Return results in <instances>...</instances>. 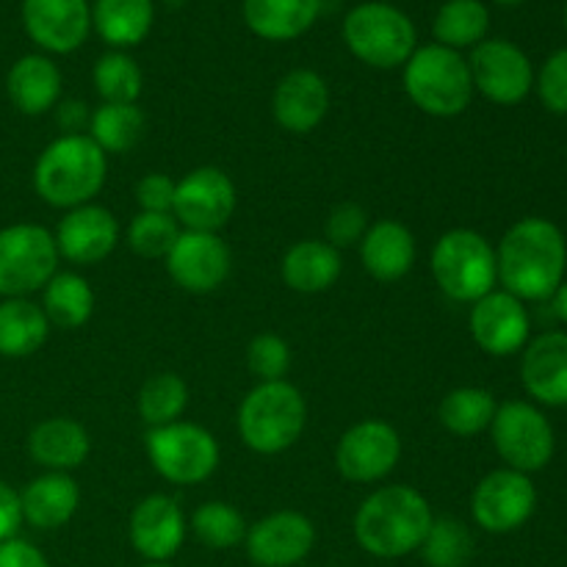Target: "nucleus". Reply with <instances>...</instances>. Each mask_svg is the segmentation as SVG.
<instances>
[{
  "label": "nucleus",
  "mask_w": 567,
  "mask_h": 567,
  "mask_svg": "<svg viewBox=\"0 0 567 567\" xmlns=\"http://www.w3.org/2000/svg\"><path fill=\"white\" fill-rule=\"evenodd\" d=\"M567 264L565 236L554 221L529 216L504 233L496 249L498 280L520 302L551 299L563 286Z\"/></svg>",
  "instance_id": "nucleus-1"
},
{
  "label": "nucleus",
  "mask_w": 567,
  "mask_h": 567,
  "mask_svg": "<svg viewBox=\"0 0 567 567\" xmlns=\"http://www.w3.org/2000/svg\"><path fill=\"white\" fill-rule=\"evenodd\" d=\"M432 520L430 502L415 487L385 485L354 513V540L377 559H402L419 551Z\"/></svg>",
  "instance_id": "nucleus-2"
},
{
  "label": "nucleus",
  "mask_w": 567,
  "mask_h": 567,
  "mask_svg": "<svg viewBox=\"0 0 567 567\" xmlns=\"http://www.w3.org/2000/svg\"><path fill=\"white\" fill-rule=\"evenodd\" d=\"M109 177V155L83 133L53 138L33 166V188L53 208H81L100 194Z\"/></svg>",
  "instance_id": "nucleus-3"
},
{
  "label": "nucleus",
  "mask_w": 567,
  "mask_h": 567,
  "mask_svg": "<svg viewBox=\"0 0 567 567\" xmlns=\"http://www.w3.org/2000/svg\"><path fill=\"white\" fill-rule=\"evenodd\" d=\"M402 83L410 103L437 120L460 116L474 97L468 59L437 42L415 48V53L404 64Z\"/></svg>",
  "instance_id": "nucleus-4"
},
{
  "label": "nucleus",
  "mask_w": 567,
  "mask_h": 567,
  "mask_svg": "<svg viewBox=\"0 0 567 567\" xmlns=\"http://www.w3.org/2000/svg\"><path fill=\"white\" fill-rule=\"evenodd\" d=\"M238 435L255 454H282L302 437L308 404L288 380L258 382L238 408Z\"/></svg>",
  "instance_id": "nucleus-5"
},
{
  "label": "nucleus",
  "mask_w": 567,
  "mask_h": 567,
  "mask_svg": "<svg viewBox=\"0 0 567 567\" xmlns=\"http://www.w3.org/2000/svg\"><path fill=\"white\" fill-rule=\"evenodd\" d=\"M341 33L349 53L374 70L404 66L419 48L415 22L399 6L385 0H369L349 9Z\"/></svg>",
  "instance_id": "nucleus-6"
},
{
  "label": "nucleus",
  "mask_w": 567,
  "mask_h": 567,
  "mask_svg": "<svg viewBox=\"0 0 567 567\" xmlns=\"http://www.w3.org/2000/svg\"><path fill=\"white\" fill-rule=\"evenodd\" d=\"M430 269L437 288L454 302L474 305L496 291V249L482 233L468 230V227H457L437 238L432 247Z\"/></svg>",
  "instance_id": "nucleus-7"
},
{
  "label": "nucleus",
  "mask_w": 567,
  "mask_h": 567,
  "mask_svg": "<svg viewBox=\"0 0 567 567\" xmlns=\"http://www.w3.org/2000/svg\"><path fill=\"white\" fill-rule=\"evenodd\" d=\"M59 271L53 233L39 225H9L0 230V297L28 299Z\"/></svg>",
  "instance_id": "nucleus-8"
},
{
  "label": "nucleus",
  "mask_w": 567,
  "mask_h": 567,
  "mask_svg": "<svg viewBox=\"0 0 567 567\" xmlns=\"http://www.w3.org/2000/svg\"><path fill=\"white\" fill-rule=\"evenodd\" d=\"M147 457L172 485H199L219 468V443L205 426L175 421L147 432Z\"/></svg>",
  "instance_id": "nucleus-9"
},
{
  "label": "nucleus",
  "mask_w": 567,
  "mask_h": 567,
  "mask_svg": "<svg viewBox=\"0 0 567 567\" xmlns=\"http://www.w3.org/2000/svg\"><path fill=\"white\" fill-rule=\"evenodd\" d=\"M493 446L507 468L532 474L551 463L554 430L546 415L526 402H507L496 410L491 424Z\"/></svg>",
  "instance_id": "nucleus-10"
},
{
  "label": "nucleus",
  "mask_w": 567,
  "mask_h": 567,
  "mask_svg": "<svg viewBox=\"0 0 567 567\" xmlns=\"http://www.w3.org/2000/svg\"><path fill=\"white\" fill-rule=\"evenodd\" d=\"M238 205L236 183L219 166H199L175 186V214L183 230L219 233L233 219Z\"/></svg>",
  "instance_id": "nucleus-11"
},
{
  "label": "nucleus",
  "mask_w": 567,
  "mask_h": 567,
  "mask_svg": "<svg viewBox=\"0 0 567 567\" xmlns=\"http://www.w3.org/2000/svg\"><path fill=\"white\" fill-rule=\"evenodd\" d=\"M474 92L491 103L518 105L535 86V70L524 50L509 39H485L471 50L468 59Z\"/></svg>",
  "instance_id": "nucleus-12"
},
{
  "label": "nucleus",
  "mask_w": 567,
  "mask_h": 567,
  "mask_svg": "<svg viewBox=\"0 0 567 567\" xmlns=\"http://www.w3.org/2000/svg\"><path fill=\"white\" fill-rule=\"evenodd\" d=\"M402 457V437L388 421L365 419L349 426L336 446L338 474L354 485L385 480Z\"/></svg>",
  "instance_id": "nucleus-13"
},
{
  "label": "nucleus",
  "mask_w": 567,
  "mask_h": 567,
  "mask_svg": "<svg viewBox=\"0 0 567 567\" xmlns=\"http://www.w3.org/2000/svg\"><path fill=\"white\" fill-rule=\"evenodd\" d=\"M537 491L529 474L498 468L476 485L471 496V515L476 526L491 535H509L535 515Z\"/></svg>",
  "instance_id": "nucleus-14"
},
{
  "label": "nucleus",
  "mask_w": 567,
  "mask_h": 567,
  "mask_svg": "<svg viewBox=\"0 0 567 567\" xmlns=\"http://www.w3.org/2000/svg\"><path fill=\"white\" fill-rule=\"evenodd\" d=\"M166 271L188 293H210L230 277L233 255L219 233L183 230L166 255Z\"/></svg>",
  "instance_id": "nucleus-15"
},
{
  "label": "nucleus",
  "mask_w": 567,
  "mask_h": 567,
  "mask_svg": "<svg viewBox=\"0 0 567 567\" xmlns=\"http://www.w3.org/2000/svg\"><path fill=\"white\" fill-rule=\"evenodd\" d=\"M22 28L44 53H75L92 33L89 0H22Z\"/></svg>",
  "instance_id": "nucleus-16"
},
{
  "label": "nucleus",
  "mask_w": 567,
  "mask_h": 567,
  "mask_svg": "<svg viewBox=\"0 0 567 567\" xmlns=\"http://www.w3.org/2000/svg\"><path fill=\"white\" fill-rule=\"evenodd\" d=\"M247 554L258 567H293L316 546V526L297 509H280L247 529Z\"/></svg>",
  "instance_id": "nucleus-17"
},
{
  "label": "nucleus",
  "mask_w": 567,
  "mask_h": 567,
  "mask_svg": "<svg viewBox=\"0 0 567 567\" xmlns=\"http://www.w3.org/2000/svg\"><path fill=\"white\" fill-rule=\"evenodd\" d=\"M186 518L175 498L164 493L144 496L127 520L133 551L147 563H169L186 543Z\"/></svg>",
  "instance_id": "nucleus-18"
},
{
  "label": "nucleus",
  "mask_w": 567,
  "mask_h": 567,
  "mask_svg": "<svg viewBox=\"0 0 567 567\" xmlns=\"http://www.w3.org/2000/svg\"><path fill=\"white\" fill-rule=\"evenodd\" d=\"M59 258L78 266H94L109 258L120 244V221L103 205H81L61 216L53 233Z\"/></svg>",
  "instance_id": "nucleus-19"
},
{
  "label": "nucleus",
  "mask_w": 567,
  "mask_h": 567,
  "mask_svg": "<svg viewBox=\"0 0 567 567\" xmlns=\"http://www.w3.org/2000/svg\"><path fill=\"white\" fill-rule=\"evenodd\" d=\"M471 338L482 352L507 358L529 341V313L524 302L507 291H491L471 308Z\"/></svg>",
  "instance_id": "nucleus-20"
},
{
  "label": "nucleus",
  "mask_w": 567,
  "mask_h": 567,
  "mask_svg": "<svg viewBox=\"0 0 567 567\" xmlns=\"http://www.w3.org/2000/svg\"><path fill=\"white\" fill-rule=\"evenodd\" d=\"M330 111V86L316 70H291L277 81L271 94V114L282 131L293 136L316 131Z\"/></svg>",
  "instance_id": "nucleus-21"
},
{
  "label": "nucleus",
  "mask_w": 567,
  "mask_h": 567,
  "mask_svg": "<svg viewBox=\"0 0 567 567\" xmlns=\"http://www.w3.org/2000/svg\"><path fill=\"white\" fill-rule=\"evenodd\" d=\"M524 388L548 408L567 404V332H546L526 347L520 363Z\"/></svg>",
  "instance_id": "nucleus-22"
},
{
  "label": "nucleus",
  "mask_w": 567,
  "mask_h": 567,
  "mask_svg": "<svg viewBox=\"0 0 567 567\" xmlns=\"http://www.w3.org/2000/svg\"><path fill=\"white\" fill-rule=\"evenodd\" d=\"M81 504V487L70 474L61 471H48L28 482L20 493L22 524H31L33 529H61L70 524L72 515Z\"/></svg>",
  "instance_id": "nucleus-23"
},
{
  "label": "nucleus",
  "mask_w": 567,
  "mask_h": 567,
  "mask_svg": "<svg viewBox=\"0 0 567 567\" xmlns=\"http://www.w3.org/2000/svg\"><path fill=\"white\" fill-rule=\"evenodd\" d=\"M6 94L20 114H48L61 100V70L44 53L22 55L6 75Z\"/></svg>",
  "instance_id": "nucleus-24"
},
{
  "label": "nucleus",
  "mask_w": 567,
  "mask_h": 567,
  "mask_svg": "<svg viewBox=\"0 0 567 567\" xmlns=\"http://www.w3.org/2000/svg\"><path fill=\"white\" fill-rule=\"evenodd\" d=\"M360 260L363 269L380 282H396L413 269L415 264V236L399 219H380L369 225L360 241Z\"/></svg>",
  "instance_id": "nucleus-25"
},
{
  "label": "nucleus",
  "mask_w": 567,
  "mask_h": 567,
  "mask_svg": "<svg viewBox=\"0 0 567 567\" xmlns=\"http://www.w3.org/2000/svg\"><path fill=\"white\" fill-rule=\"evenodd\" d=\"M92 452V441L83 424L72 419H48L37 424L28 435V454L44 471H70L81 468Z\"/></svg>",
  "instance_id": "nucleus-26"
},
{
  "label": "nucleus",
  "mask_w": 567,
  "mask_h": 567,
  "mask_svg": "<svg viewBox=\"0 0 567 567\" xmlns=\"http://www.w3.org/2000/svg\"><path fill=\"white\" fill-rule=\"evenodd\" d=\"M244 22L266 42L305 37L321 14V0H244Z\"/></svg>",
  "instance_id": "nucleus-27"
},
{
  "label": "nucleus",
  "mask_w": 567,
  "mask_h": 567,
  "mask_svg": "<svg viewBox=\"0 0 567 567\" xmlns=\"http://www.w3.org/2000/svg\"><path fill=\"white\" fill-rule=\"evenodd\" d=\"M343 271L341 249L332 244L308 238L293 244L280 264L282 282L297 293H321L330 291Z\"/></svg>",
  "instance_id": "nucleus-28"
},
{
  "label": "nucleus",
  "mask_w": 567,
  "mask_h": 567,
  "mask_svg": "<svg viewBox=\"0 0 567 567\" xmlns=\"http://www.w3.org/2000/svg\"><path fill=\"white\" fill-rule=\"evenodd\" d=\"M155 22L153 0H94L92 31L114 50H127L150 37Z\"/></svg>",
  "instance_id": "nucleus-29"
},
{
  "label": "nucleus",
  "mask_w": 567,
  "mask_h": 567,
  "mask_svg": "<svg viewBox=\"0 0 567 567\" xmlns=\"http://www.w3.org/2000/svg\"><path fill=\"white\" fill-rule=\"evenodd\" d=\"M50 321L42 305L31 299H3L0 302V358H31L44 347Z\"/></svg>",
  "instance_id": "nucleus-30"
},
{
  "label": "nucleus",
  "mask_w": 567,
  "mask_h": 567,
  "mask_svg": "<svg viewBox=\"0 0 567 567\" xmlns=\"http://www.w3.org/2000/svg\"><path fill=\"white\" fill-rule=\"evenodd\" d=\"M42 310L50 327L59 330H78L94 313V291L86 277L75 271H55L48 286L42 288Z\"/></svg>",
  "instance_id": "nucleus-31"
},
{
  "label": "nucleus",
  "mask_w": 567,
  "mask_h": 567,
  "mask_svg": "<svg viewBox=\"0 0 567 567\" xmlns=\"http://www.w3.org/2000/svg\"><path fill=\"white\" fill-rule=\"evenodd\" d=\"M491 31V11L482 0H446L432 20V37L452 50H474Z\"/></svg>",
  "instance_id": "nucleus-32"
},
{
  "label": "nucleus",
  "mask_w": 567,
  "mask_h": 567,
  "mask_svg": "<svg viewBox=\"0 0 567 567\" xmlns=\"http://www.w3.org/2000/svg\"><path fill=\"white\" fill-rule=\"evenodd\" d=\"M498 404L491 391L485 388H454L443 396L441 408H437V419H441L443 430L452 432L457 437H474L480 432L491 430L493 415H496Z\"/></svg>",
  "instance_id": "nucleus-33"
},
{
  "label": "nucleus",
  "mask_w": 567,
  "mask_h": 567,
  "mask_svg": "<svg viewBox=\"0 0 567 567\" xmlns=\"http://www.w3.org/2000/svg\"><path fill=\"white\" fill-rule=\"evenodd\" d=\"M89 136L109 153H127L144 136V111L136 103H103L89 116Z\"/></svg>",
  "instance_id": "nucleus-34"
},
{
  "label": "nucleus",
  "mask_w": 567,
  "mask_h": 567,
  "mask_svg": "<svg viewBox=\"0 0 567 567\" xmlns=\"http://www.w3.org/2000/svg\"><path fill=\"white\" fill-rule=\"evenodd\" d=\"M186 404L188 385L183 382V377L172 374V371L150 377L138 391V415L150 430L181 421V415L186 413Z\"/></svg>",
  "instance_id": "nucleus-35"
},
{
  "label": "nucleus",
  "mask_w": 567,
  "mask_h": 567,
  "mask_svg": "<svg viewBox=\"0 0 567 567\" xmlns=\"http://www.w3.org/2000/svg\"><path fill=\"white\" fill-rule=\"evenodd\" d=\"M92 81L103 103H136L142 97V66L125 50L100 55L92 70Z\"/></svg>",
  "instance_id": "nucleus-36"
},
{
  "label": "nucleus",
  "mask_w": 567,
  "mask_h": 567,
  "mask_svg": "<svg viewBox=\"0 0 567 567\" xmlns=\"http://www.w3.org/2000/svg\"><path fill=\"white\" fill-rule=\"evenodd\" d=\"M194 537L210 551H230L247 537V520L233 504L227 502H205L192 515Z\"/></svg>",
  "instance_id": "nucleus-37"
},
{
  "label": "nucleus",
  "mask_w": 567,
  "mask_h": 567,
  "mask_svg": "<svg viewBox=\"0 0 567 567\" xmlns=\"http://www.w3.org/2000/svg\"><path fill=\"white\" fill-rule=\"evenodd\" d=\"M419 551L430 567H465L474 554V537L460 520L435 518Z\"/></svg>",
  "instance_id": "nucleus-38"
},
{
  "label": "nucleus",
  "mask_w": 567,
  "mask_h": 567,
  "mask_svg": "<svg viewBox=\"0 0 567 567\" xmlns=\"http://www.w3.org/2000/svg\"><path fill=\"white\" fill-rule=\"evenodd\" d=\"M181 225H177L175 214H150V210H138L127 225V244L136 255L150 260H164L175 241L181 238Z\"/></svg>",
  "instance_id": "nucleus-39"
},
{
  "label": "nucleus",
  "mask_w": 567,
  "mask_h": 567,
  "mask_svg": "<svg viewBox=\"0 0 567 567\" xmlns=\"http://www.w3.org/2000/svg\"><path fill=\"white\" fill-rule=\"evenodd\" d=\"M247 365L260 382L286 380L291 369V347L275 332H260L247 347Z\"/></svg>",
  "instance_id": "nucleus-40"
},
{
  "label": "nucleus",
  "mask_w": 567,
  "mask_h": 567,
  "mask_svg": "<svg viewBox=\"0 0 567 567\" xmlns=\"http://www.w3.org/2000/svg\"><path fill=\"white\" fill-rule=\"evenodd\" d=\"M365 230H369V216L358 203H341L330 210L324 221V241L332 244L336 249L354 247L363 241Z\"/></svg>",
  "instance_id": "nucleus-41"
},
{
  "label": "nucleus",
  "mask_w": 567,
  "mask_h": 567,
  "mask_svg": "<svg viewBox=\"0 0 567 567\" xmlns=\"http://www.w3.org/2000/svg\"><path fill=\"white\" fill-rule=\"evenodd\" d=\"M537 94L551 114H567V48L548 55L540 66Z\"/></svg>",
  "instance_id": "nucleus-42"
},
{
  "label": "nucleus",
  "mask_w": 567,
  "mask_h": 567,
  "mask_svg": "<svg viewBox=\"0 0 567 567\" xmlns=\"http://www.w3.org/2000/svg\"><path fill=\"white\" fill-rule=\"evenodd\" d=\"M175 186L169 175L164 172H150L136 183V203L142 210L150 214H172L175 208Z\"/></svg>",
  "instance_id": "nucleus-43"
},
{
  "label": "nucleus",
  "mask_w": 567,
  "mask_h": 567,
  "mask_svg": "<svg viewBox=\"0 0 567 567\" xmlns=\"http://www.w3.org/2000/svg\"><path fill=\"white\" fill-rule=\"evenodd\" d=\"M0 567H50L48 557L22 537L0 543Z\"/></svg>",
  "instance_id": "nucleus-44"
},
{
  "label": "nucleus",
  "mask_w": 567,
  "mask_h": 567,
  "mask_svg": "<svg viewBox=\"0 0 567 567\" xmlns=\"http://www.w3.org/2000/svg\"><path fill=\"white\" fill-rule=\"evenodd\" d=\"M20 526H22L20 493L0 480V543L17 537Z\"/></svg>",
  "instance_id": "nucleus-45"
},
{
  "label": "nucleus",
  "mask_w": 567,
  "mask_h": 567,
  "mask_svg": "<svg viewBox=\"0 0 567 567\" xmlns=\"http://www.w3.org/2000/svg\"><path fill=\"white\" fill-rule=\"evenodd\" d=\"M83 120H86V105L78 103V100H66V103L59 105V122L70 133L81 131Z\"/></svg>",
  "instance_id": "nucleus-46"
},
{
  "label": "nucleus",
  "mask_w": 567,
  "mask_h": 567,
  "mask_svg": "<svg viewBox=\"0 0 567 567\" xmlns=\"http://www.w3.org/2000/svg\"><path fill=\"white\" fill-rule=\"evenodd\" d=\"M551 299H554V313H557L559 319H563L567 324V282L565 280H563V286L554 291Z\"/></svg>",
  "instance_id": "nucleus-47"
},
{
  "label": "nucleus",
  "mask_w": 567,
  "mask_h": 567,
  "mask_svg": "<svg viewBox=\"0 0 567 567\" xmlns=\"http://www.w3.org/2000/svg\"><path fill=\"white\" fill-rule=\"evenodd\" d=\"M493 3H502V6H515V3H524V0H493Z\"/></svg>",
  "instance_id": "nucleus-48"
},
{
  "label": "nucleus",
  "mask_w": 567,
  "mask_h": 567,
  "mask_svg": "<svg viewBox=\"0 0 567 567\" xmlns=\"http://www.w3.org/2000/svg\"><path fill=\"white\" fill-rule=\"evenodd\" d=\"M142 567H175V565H169V563H147V565H142Z\"/></svg>",
  "instance_id": "nucleus-49"
},
{
  "label": "nucleus",
  "mask_w": 567,
  "mask_h": 567,
  "mask_svg": "<svg viewBox=\"0 0 567 567\" xmlns=\"http://www.w3.org/2000/svg\"><path fill=\"white\" fill-rule=\"evenodd\" d=\"M565 25H567V3H565Z\"/></svg>",
  "instance_id": "nucleus-50"
},
{
  "label": "nucleus",
  "mask_w": 567,
  "mask_h": 567,
  "mask_svg": "<svg viewBox=\"0 0 567 567\" xmlns=\"http://www.w3.org/2000/svg\"><path fill=\"white\" fill-rule=\"evenodd\" d=\"M216 3H221V0H216Z\"/></svg>",
  "instance_id": "nucleus-51"
}]
</instances>
